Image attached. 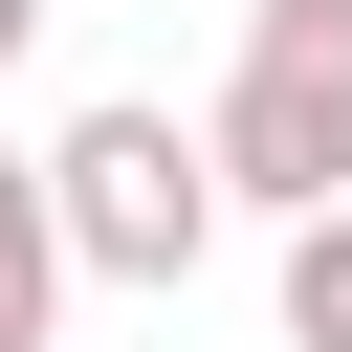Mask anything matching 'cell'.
Listing matches in <instances>:
<instances>
[{"label": "cell", "mask_w": 352, "mask_h": 352, "mask_svg": "<svg viewBox=\"0 0 352 352\" xmlns=\"http://www.w3.org/2000/svg\"><path fill=\"white\" fill-rule=\"evenodd\" d=\"M198 132H220V198H264V220H352V0H264Z\"/></svg>", "instance_id": "6da1fadb"}, {"label": "cell", "mask_w": 352, "mask_h": 352, "mask_svg": "<svg viewBox=\"0 0 352 352\" xmlns=\"http://www.w3.org/2000/svg\"><path fill=\"white\" fill-rule=\"evenodd\" d=\"M44 198H66V264H88V286H198V242H220V132H176V110H66Z\"/></svg>", "instance_id": "7a4b0ae2"}, {"label": "cell", "mask_w": 352, "mask_h": 352, "mask_svg": "<svg viewBox=\"0 0 352 352\" xmlns=\"http://www.w3.org/2000/svg\"><path fill=\"white\" fill-rule=\"evenodd\" d=\"M66 286H88V264H66V198H44V154H0V352H44Z\"/></svg>", "instance_id": "3957f363"}, {"label": "cell", "mask_w": 352, "mask_h": 352, "mask_svg": "<svg viewBox=\"0 0 352 352\" xmlns=\"http://www.w3.org/2000/svg\"><path fill=\"white\" fill-rule=\"evenodd\" d=\"M286 352H352V220H286Z\"/></svg>", "instance_id": "277c9868"}, {"label": "cell", "mask_w": 352, "mask_h": 352, "mask_svg": "<svg viewBox=\"0 0 352 352\" xmlns=\"http://www.w3.org/2000/svg\"><path fill=\"white\" fill-rule=\"evenodd\" d=\"M22 22H44V0H0V66H22Z\"/></svg>", "instance_id": "5b68a950"}]
</instances>
